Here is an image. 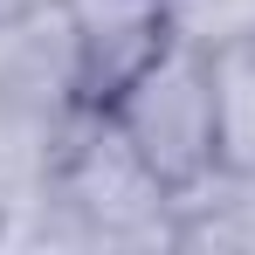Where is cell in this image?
I'll list each match as a JSON object with an SVG mask.
<instances>
[{
    "label": "cell",
    "instance_id": "obj_1",
    "mask_svg": "<svg viewBox=\"0 0 255 255\" xmlns=\"http://www.w3.org/2000/svg\"><path fill=\"white\" fill-rule=\"evenodd\" d=\"M111 125L138 152V166L152 172V186L166 200H200L221 179V159H214V104H207V42L186 35L111 111Z\"/></svg>",
    "mask_w": 255,
    "mask_h": 255
},
{
    "label": "cell",
    "instance_id": "obj_3",
    "mask_svg": "<svg viewBox=\"0 0 255 255\" xmlns=\"http://www.w3.org/2000/svg\"><path fill=\"white\" fill-rule=\"evenodd\" d=\"M207 42V104H214V159L228 186L255 179V28L200 35Z\"/></svg>",
    "mask_w": 255,
    "mask_h": 255
},
{
    "label": "cell",
    "instance_id": "obj_4",
    "mask_svg": "<svg viewBox=\"0 0 255 255\" xmlns=\"http://www.w3.org/2000/svg\"><path fill=\"white\" fill-rule=\"evenodd\" d=\"M42 7H55V0H0V28H7V21H28V14H42Z\"/></svg>",
    "mask_w": 255,
    "mask_h": 255
},
{
    "label": "cell",
    "instance_id": "obj_2",
    "mask_svg": "<svg viewBox=\"0 0 255 255\" xmlns=\"http://www.w3.org/2000/svg\"><path fill=\"white\" fill-rule=\"evenodd\" d=\"M69 35V118H111L186 42L179 0H62Z\"/></svg>",
    "mask_w": 255,
    "mask_h": 255
}]
</instances>
